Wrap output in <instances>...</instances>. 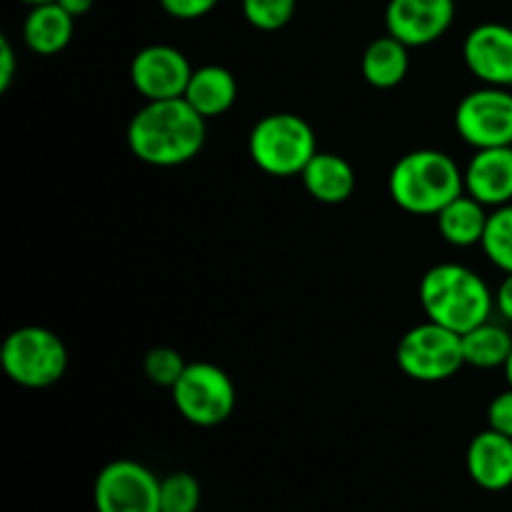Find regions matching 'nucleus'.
Masks as SVG:
<instances>
[{"instance_id":"f257e3e1","label":"nucleus","mask_w":512,"mask_h":512,"mask_svg":"<svg viewBox=\"0 0 512 512\" xmlns=\"http://www.w3.org/2000/svg\"><path fill=\"white\" fill-rule=\"evenodd\" d=\"M208 138V120L185 98L145 100L128 123V148L140 163L178 168L198 158Z\"/></svg>"},{"instance_id":"f03ea898","label":"nucleus","mask_w":512,"mask_h":512,"mask_svg":"<svg viewBox=\"0 0 512 512\" xmlns=\"http://www.w3.org/2000/svg\"><path fill=\"white\" fill-rule=\"evenodd\" d=\"M418 295L425 318L458 335L493 318L495 293H490L488 283L468 265H433L420 278Z\"/></svg>"},{"instance_id":"7ed1b4c3","label":"nucleus","mask_w":512,"mask_h":512,"mask_svg":"<svg viewBox=\"0 0 512 512\" xmlns=\"http://www.w3.org/2000/svg\"><path fill=\"white\" fill-rule=\"evenodd\" d=\"M388 193L400 210L410 215H438L465 193L463 170L453 155L435 148L405 153L393 165Z\"/></svg>"},{"instance_id":"20e7f679","label":"nucleus","mask_w":512,"mask_h":512,"mask_svg":"<svg viewBox=\"0 0 512 512\" xmlns=\"http://www.w3.org/2000/svg\"><path fill=\"white\" fill-rule=\"evenodd\" d=\"M318 153L315 130L295 113L263 115L248 135V155L255 168L273 178H295Z\"/></svg>"},{"instance_id":"39448f33","label":"nucleus","mask_w":512,"mask_h":512,"mask_svg":"<svg viewBox=\"0 0 512 512\" xmlns=\"http://www.w3.org/2000/svg\"><path fill=\"white\" fill-rule=\"evenodd\" d=\"M0 368L5 378L20 388H53L68 370V348L53 330L23 325L0 343Z\"/></svg>"},{"instance_id":"423d86ee","label":"nucleus","mask_w":512,"mask_h":512,"mask_svg":"<svg viewBox=\"0 0 512 512\" xmlns=\"http://www.w3.org/2000/svg\"><path fill=\"white\" fill-rule=\"evenodd\" d=\"M395 363L415 383H443L465 368L463 335L425 320L400 338Z\"/></svg>"},{"instance_id":"0eeeda50","label":"nucleus","mask_w":512,"mask_h":512,"mask_svg":"<svg viewBox=\"0 0 512 512\" xmlns=\"http://www.w3.org/2000/svg\"><path fill=\"white\" fill-rule=\"evenodd\" d=\"M180 418L195 428L223 425L235 410V385L230 375L215 363H188L185 373L170 390Z\"/></svg>"},{"instance_id":"6e6552de","label":"nucleus","mask_w":512,"mask_h":512,"mask_svg":"<svg viewBox=\"0 0 512 512\" xmlns=\"http://www.w3.org/2000/svg\"><path fill=\"white\" fill-rule=\"evenodd\" d=\"M455 130L475 150L512 145V90L483 85L455 108Z\"/></svg>"},{"instance_id":"1a4fd4ad","label":"nucleus","mask_w":512,"mask_h":512,"mask_svg":"<svg viewBox=\"0 0 512 512\" xmlns=\"http://www.w3.org/2000/svg\"><path fill=\"white\" fill-rule=\"evenodd\" d=\"M95 512H160V480L138 460H113L93 485Z\"/></svg>"},{"instance_id":"9d476101","label":"nucleus","mask_w":512,"mask_h":512,"mask_svg":"<svg viewBox=\"0 0 512 512\" xmlns=\"http://www.w3.org/2000/svg\"><path fill=\"white\" fill-rule=\"evenodd\" d=\"M193 70L183 50L165 43L145 45L130 60V83L145 100L183 98Z\"/></svg>"},{"instance_id":"9b49d317","label":"nucleus","mask_w":512,"mask_h":512,"mask_svg":"<svg viewBox=\"0 0 512 512\" xmlns=\"http://www.w3.org/2000/svg\"><path fill=\"white\" fill-rule=\"evenodd\" d=\"M455 20V0H390L385 30L408 48H425L443 38Z\"/></svg>"},{"instance_id":"f8f14e48","label":"nucleus","mask_w":512,"mask_h":512,"mask_svg":"<svg viewBox=\"0 0 512 512\" xmlns=\"http://www.w3.org/2000/svg\"><path fill=\"white\" fill-rule=\"evenodd\" d=\"M465 68L475 80L495 88H512V28L505 23H480L465 35Z\"/></svg>"},{"instance_id":"ddd939ff","label":"nucleus","mask_w":512,"mask_h":512,"mask_svg":"<svg viewBox=\"0 0 512 512\" xmlns=\"http://www.w3.org/2000/svg\"><path fill=\"white\" fill-rule=\"evenodd\" d=\"M463 180L465 193L485 208H503L512 203V145L475 150L463 168Z\"/></svg>"},{"instance_id":"4468645a","label":"nucleus","mask_w":512,"mask_h":512,"mask_svg":"<svg viewBox=\"0 0 512 512\" xmlns=\"http://www.w3.org/2000/svg\"><path fill=\"white\" fill-rule=\"evenodd\" d=\"M465 465L478 488L488 493L508 490L512 485V438L498 430H483L470 440Z\"/></svg>"},{"instance_id":"2eb2a0df","label":"nucleus","mask_w":512,"mask_h":512,"mask_svg":"<svg viewBox=\"0 0 512 512\" xmlns=\"http://www.w3.org/2000/svg\"><path fill=\"white\" fill-rule=\"evenodd\" d=\"M310 198L323 205H340L355 193V170L343 155L318 150L300 173Z\"/></svg>"},{"instance_id":"dca6fc26","label":"nucleus","mask_w":512,"mask_h":512,"mask_svg":"<svg viewBox=\"0 0 512 512\" xmlns=\"http://www.w3.org/2000/svg\"><path fill=\"white\" fill-rule=\"evenodd\" d=\"M73 30L75 18L58 3L35 5L23 20V43L30 53L50 58L68 48V43L73 40Z\"/></svg>"},{"instance_id":"f3484780","label":"nucleus","mask_w":512,"mask_h":512,"mask_svg":"<svg viewBox=\"0 0 512 512\" xmlns=\"http://www.w3.org/2000/svg\"><path fill=\"white\" fill-rule=\"evenodd\" d=\"M185 100L203 115L205 120L220 118L238 100V80L223 65H203L195 68L185 88Z\"/></svg>"},{"instance_id":"a211bd4d","label":"nucleus","mask_w":512,"mask_h":512,"mask_svg":"<svg viewBox=\"0 0 512 512\" xmlns=\"http://www.w3.org/2000/svg\"><path fill=\"white\" fill-rule=\"evenodd\" d=\"M410 70V48L390 33L380 35L365 48L360 58V73L365 83L378 90L398 88Z\"/></svg>"},{"instance_id":"6ab92c4d","label":"nucleus","mask_w":512,"mask_h":512,"mask_svg":"<svg viewBox=\"0 0 512 512\" xmlns=\"http://www.w3.org/2000/svg\"><path fill=\"white\" fill-rule=\"evenodd\" d=\"M435 218H438V230L445 243H450L453 248H473V245L483 243L490 213L473 195L463 193L453 203L445 205Z\"/></svg>"},{"instance_id":"aec40b11","label":"nucleus","mask_w":512,"mask_h":512,"mask_svg":"<svg viewBox=\"0 0 512 512\" xmlns=\"http://www.w3.org/2000/svg\"><path fill=\"white\" fill-rule=\"evenodd\" d=\"M512 350V335L505 325L488 323L478 325V328L468 330L463 335V355L465 365L478 370H495L503 368Z\"/></svg>"},{"instance_id":"412c9836","label":"nucleus","mask_w":512,"mask_h":512,"mask_svg":"<svg viewBox=\"0 0 512 512\" xmlns=\"http://www.w3.org/2000/svg\"><path fill=\"white\" fill-rule=\"evenodd\" d=\"M480 248L495 268L505 275L512 273V203L493 208Z\"/></svg>"},{"instance_id":"4be33fe9","label":"nucleus","mask_w":512,"mask_h":512,"mask_svg":"<svg viewBox=\"0 0 512 512\" xmlns=\"http://www.w3.org/2000/svg\"><path fill=\"white\" fill-rule=\"evenodd\" d=\"M203 490L195 475L170 473L160 480V512H198Z\"/></svg>"},{"instance_id":"5701e85b","label":"nucleus","mask_w":512,"mask_h":512,"mask_svg":"<svg viewBox=\"0 0 512 512\" xmlns=\"http://www.w3.org/2000/svg\"><path fill=\"white\" fill-rule=\"evenodd\" d=\"M298 0H243V15L255 30L275 33L293 20Z\"/></svg>"},{"instance_id":"b1692460","label":"nucleus","mask_w":512,"mask_h":512,"mask_svg":"<svg viewBox=\"0 0 512 512\" xmlns=\"http://www.w3.org/2000/svg\"><path fill=\"white\" fill-rule=\"evenodd\" d=\"M185 368H188V363H185L183 355L175 348H168V345H158V348L148 350L143 360V370L150 383L168 390H173V385L178 383Z\"/></svg>"},{"instance_id":"393cba45","label":"nucleus","mask_w":512,"mask_h":512,"mask_svg":"<svg viewBox=\"0 0 512 512\" xmlns=\"http://www.w3.org/2000/svg\"><path fill=\"white\" fill-rule=\"evenodd\" d=\"M160 8L175 20H200L218 8L220 0H158Z\"/></svg>"},{"instance_id":"a878e982","label":"nucleus","mask_w":512,"mask_h":512,"mask_svg":"<svg viewBox=\"0 0 512 512\" xmlns=\"http://www.w3.org/2000/svg\"><path fill=\"white\" fill-rule=\"evenodd\" d=\"M488 428L512 438V388L495 395L488 405Z\"/></svg>"},{"instance_id":"bb28decb","label":"nucleus","mask_w":512,"mask_h":512,"mask_svg":"<svg viewBox=\"0 0 512 512\" xmlns=\"http://www.w3.org/2000/svg\"><path fill=\"white\" fill-rule=\"evenodd\" d=\"M18 73V55L8 35H0V95H5Z\"/></svg>"},{"instance_id":"cd10ccee","label":"nucleus","mask_w":512,"mask_h":512,"mask_svg":"<svg viewBox=\"0 0 512 512\" xmlns=\"http://www.w3.org/2000/svg\"><path fill=\"white\" fill-rule=\"evenodd\" d=\"M495 310H498L505 323L512 325V273L505 275L503 283L495 290Z\"/></svg>"},{"instance_id":"c85d7f7f","label":"nucleus","mask_w":512,"mask_h":512,"mask_svg":"<svg viewBox=\"0 0 512 512\" xmlns=\"http://www.w3.org/2000/svg\"><path fill=\"white\" fill-rule=\"evenodd\" d=\"M55 3H58L63 10H68L73 18H83V15L90 13L95 0H55Z\"/></svg>"},{"instance_id":"c756f323","label":"nucleus","mask_w":512,"mask_h":512,"mask_svg":"<svg viewBox=\"0 0 512 512\" xmlns=\"http://www.w3.org/2000/svg\"><path fill=\"white\" fill-rule=\"evenodd\" d=\"M503 373H505V380H508V388H512V350H510L508 360H505V365H503Z\"/></svg>"},{"instance_id":"7c9ffc66","label":"nucleus","mask_w":512,"mask_h":512,"mask_svg":"<svg viewBox=\"0 0 512 512\" xmlns=\"http://www.w3.org/2000/svg\"><path fill=\"white\" fill-rule=\"evenodd\" d=\"M23 5H28V8H35V5H43V3H55V0H20Z\"/></svg>"}]
</instances>
